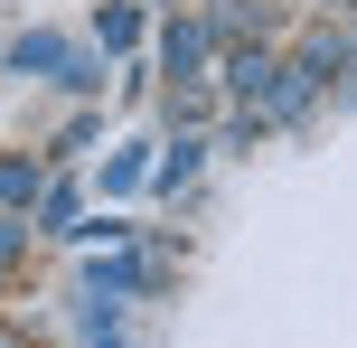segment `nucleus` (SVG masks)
<instances>
[{
	"mask_svg": "<svg viewBox=\"0 0 357 348\" xmlns=\"http://www.w3.org/2000/svg\"><path fill=\"white\" fill-rule=\"evenodd\" d=\"M66 56H75L66 38H47V29H38V38H19V47H10V66H19V75H66Z\"/></svg>",
	"mask_w": 357,
	"mask_h": 348,
	"instance_id": "1",
	"label": "nucleus"
},
{
	"mask_svg": "<svg viewBox=\"0 0 357 348\" xmlns=\"http://www.w3.org/2000/svg\"><path fill=\"white\" fill-rule=\"evenodd\" d=\"M29 198H47V169L38 160H0V207H29Z\"/></svg>",
	"mask_w": 357,
	"mask_h": 348,
	"instance_id": "2",
	"label": "nucleus"
},
{
	"mask_svg": "<svg viewBox=\"0 0 357 348\" xmlns=\"http://www.w3.org/2000/svg\"><path fill=\"white\" fill-rule=\"evenodd\" d=\"M160 56H169V75H197V66H207V38H197V29H169Z\"/></svg>",
	"mask_w": 357,
	"mask_h": 348,
	"instance_id": "3",
	"label": "nucleus"
},
{
	"mask_svg": "<svg viewBox=\"0 0 357 348\" xmlns=\"http://www.w3.org/2000/svg\"><path fill=\"white\" fill-rule=\"evenodd\" d=\"M197 160H207V142H169V160H160V188H188V179H197Z\"/></svg>",
	"mask_w": 357,
	"mask_h": 348,
	"instance_id": "4",
	"label": "nucleus"
},
{
	"mask_svg": "<svg viewBox=\"0 0 357 348\" xmlns=\"http://www.w3.org/2000/svg\"><path fill=\"white\" fill-rule=\"evenodd\" d=\"M19 245H29V226H19L10 207H0V264H19Z\"/></svg>",
	"mask_w": 357,
	"mask_h": 348,
	"instance_id": "5",
	"label": "nucleus"
},
{
	"mask_svg": "<svg viewBox=\"0 0 357 348\" xmlns=\"http://www.w3.org/2000/svg\"><path fill=\"white\" fill-rule=\"evenodd\" d=\"M348 75H357V47H348Z\"/></svg>",
	"mask_w": 357,
	"mask_h": 348,
	"instance_id": "6",
	"label": "nucleus"
}]
</instances>
